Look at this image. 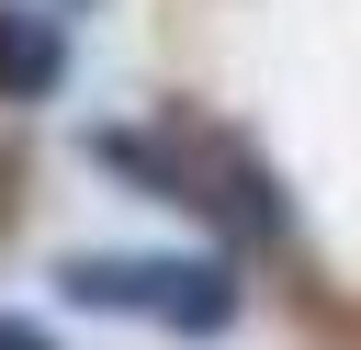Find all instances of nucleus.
Listing matches in <instances>:
<instances>
[{"instance_id":"7ed1b4c3","label":"nucleus","mask_w":361,"mask_h":350,"mask_svg":"<svg viewBox=\"0 0 361 350\" xmlns=\"http://www.w3.org/2000/svg\"><path fill=\"white\" fill-rule=\"evenodd\" d=\"M90 169L135 181L147 203H180L192 215V147L180 135H147V124H90Z\"/></svg>"},{"instance_id":"20e7f679","label":"nucleus","mask_w":361,"mask_h":350,"mask_svg":"<svg viewBox=\"0 0 361 350\" xmlns=\"http://www.w3.org/2000/svg\"><path fill=\"white\" fill-rule=\"evenodd\" d=\"M158 327H180V339H226V327H237V248H226V260H169V282H158Z\"/></svg>"},{"instance_id":"39448f33","label":"nucleus","mask_w":361,"mask_h":350,"mask_svg":"<svg viewBox=\"0 0 361 350\" xmlns=\"http://www.w3.org/2000/svg\"><path fill=\"white\" fill-rule=\"evenodd\" d=\"M68 79V34L45 11H0V102H56Z\"/></svg>"},{"instance_id":"f257e3e1","label":"nucleus","mask_w":361,"mask_h":350,"mask_svg":"<svg viewBox=\"0 0 361 350\" xmlns=\"http://www.w3.org/2000/svg\"><path fill=\"white\" fill-rule=\"evenodd\" d=\"M192 215H214L237 260H248V248H293V203H282V181H271L237 135H203V158H192Z\"/></svg>"},{"instance_id":"f03ea898","label":"nucleus","mask_w":361,"mask_h":350,"mask_svg":"<svg viewBox=\"0 0 361 350\" xmlns=\"http://www.w3.org/2000/svg\"><path fill=\"white\" fill-rule=\"evenodd\" d=\"M158 282H169V260H124V248L56 260V305H79V316H158Z\"/></svg>"},{"instance_id":"423d86ee","label":"nucleus","mask_w":361,"mask_h":350,"mask_svg":"<svg viewBox=\"0 0 361 350\" xmlns=\"http://www.w3.org/2000/svg\"><path fill=\"white\" fill-rule=\"evenodd\" d=\"M0 350H56V327L45 316H0Z\"/></svg>"}]
</instances>
